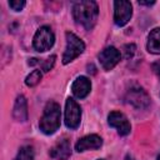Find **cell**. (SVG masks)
<instances>
[{
    "mask_svg": "<svg viewBox=\"0 0 160 160\" xmlns=\"http://www.w3.org/2000/svg\"><path fill=\"white\" fill-rule=\"evenodd\" d=\"M98 15H99V8L95 1H90V0L78 1L72 8V16L75 21L82 25L86 30H91L95 26Z\"/></svg>",
    "mask_w": 160,
    "mask_h": 160,
    "instance_id": "6da1fadb",
    "label": "cell"
},
{
    "mask_svg": "<svg viewBox=\"0 0 160 160\" xmlns=\"http://www.w3.org/2000/svg\"><path fill=\"white\" fill-rule=\"evenodd\" d=\"M60 105L55 101L48 102L44 108V112L40 119V130L46 135L54 134L60 126Z\"/></svg>",
    "mask_w": 160,
    "mask_h": 160,
    "instance_id": "7a4b0ae2",
    "label": "cell"
},
{
    "mask_svg": "<svg viewBox=\"0 0 160 160\" xmlns=\"http://www.w3.org/2000/svg\"><path fill=\"white\" fill-rule=\"evenodd\" d=\"M85 50L84 41L72 32H66V48L62 55V64H69Z\"/></svg>",
    "mask_w": 160,
    "mask_h": 160,
    "instance_id": "3957f363",
    "label": "cell"
},
{
    "mask_svg": "<svg viewBox=\"0 0 160 160\" xmlns=\"http://www.w3.org/2000/svg\"><path fill=\"white\" fill-rule=\"evenodd\" d=\"M55 42V35L52 32V30L50 29V26H41L40 29H38V31L34 35V40H32V46L36 51L39 52H44L48 51L52 48Z\"/></svg>",
    "mask_w": 160,
    "mask_h": 160,
    "instance_id": "277c9868",
    "label": "cell"
},
{
    "mask_svg": "<svg viewBox=\"0 0 160 160\" xmlns=\"http://www.w3.org/2000/svg\"><path fill=\"white\" fill-rule=\"evenodd\" d=\"M81 121V108L72 99L69 98L65 104V125L69 129H76Z\"/></svg>",
    "mask_w": 160,
    "mask_h": 160,
    "instance_id": "5b68a950",
    "label": "cell"
},
{
    "mask_svg": "<svg viewBox=\"0 0 160 160\" xmlns=\"http://www.w3.org/2000/svg\"><path fill=\"white\" fill-rule=\"evenodd\" d=\"M131 15H132V6L130 1L120 0L114 2V21L118 26L126 25Z\"/></svg>",
    "mask_w": 160,
    "mask_h": 160,
    "instance_id": "8992f818",
    "label": "cell"
},
{
    "mask_svg": "<svg viewBox=\"0 0 160 160\" xmlns=\"http://www.w3.org/2000/svg\"><path fill=\"white\" fill-rule=\"evenodd\" d=\"M126 100L129 104H131L132 106H135L138 109L146 108L150 104V98H149L148 92L140 86L130 88L126 92Z\"/></svg>",
    "mask_w": 160,
    "mask_h": 160,
    "instance_id": "52a82bcc",
    "label": "cell"
},
{
    "mask_svg": "<svg viewBox=\"0 0 160 160\" xmlns=\"http://www.w3.org/2000/svg\"><path fill=\"white\" fill-rule=\"evenodd\" d=\"M120 59H121V54L114 46H108L99 54V61L104 70L114 69L120 61Z\"/></svg>",
    "mask_w": 160,
    "mask_h": 160,
    "instance_id": "ba28073f",
    "label": "cell"
},
{
    "mask_svg": "<svg viewBox=\"0 0 160 160\" xmlns=\"http://www.w3.org/2000/svg\"><path fill=\"white\" fill-rule=\"evenodd\" d=\"M108 122L110 126L115 128L118 130V132L122 136L130 134V130H131V125L128 120V118L120 112V111H111L108 116Z\"/></svg>",
    "mask_w": 160,
    "mask_h": 160,
    "instance_id": "9c48e42d",
    "label": "cell"
},
{
    "mask_svg": "<svg viewBox=\"0 0 160 160\" xmlns=\"http://www.w3.org/2000/svg\"><path fill=\"white\" fill-rule=\"evenodd\" d=\"M101 145H102V139L96 134H91L78 140V142L75 144V150L78 152L86 151V150H96V149H100Z\"/></svg>",
    "mask_w": 160,
    "mask_h": 160,
    "instance_id": "30bf717a",
    "label": "cell"
},
{
    "mask_svg": "<svg viewBox=\"0 0 160 160\" xmlns=\"http://www.w3.org/2000/svg\"><path fill=\"white\" fill-rule=\"evenodd\" d=\"M91 90V82L86 76H79L71 85V91L75 98L84 99L89 95Z\"/></svg>",
    "mask_w": 160,
    "mask_h": 160,
    "instance_id": "8fae6325",
    "label": "cell"
},
{
    "mask_svg": "<svg viewBox=\"0 0 160 160\" xmlns=\"http://www.w3.org/2000/svg\"><path fill=\"white\" fill-rule=\"evenodd\" d=\"M71 155V146L69 140L62 139L50 149V156L56 160H68Z\"/></svg>",
    "mask_w": 160,
    "mask_h": 160,
    "instance_id": "7c38bea8",
    "label": "cell"
},
{
    "mask_svg": "<svg viewBox=\"0 0 160 160\" xmlns=\"http://www.w3.org/2000/svg\"><path fill=\"white\" fill-rule=\"evenodd\" d=\"M12 115L18 121L28 120V102H26V99L22 95L16 98L14 110H12Z\"/></svg>",
    "mask_w": 160,
    "mask_h": 160,
    "instance_id": "4fadbf2b",
    "label": "cell"
},
{
    "mask_svg": "<svg viewBox=\"0 0 160 160\" xmlns=\"http://www.w3.org/2000/svg\"><path fill=\"white\" fill-rule=\"evenodd\" d=\"M148 51L151 54H160V28H155L150 31L146 44Z\"/></svg>",
    "mask_w": 160,
    "mask_h": 160,
    "instance_id": "5bb4252c",
    "label": "cell"
},
{
    "mask_svg": "<svg viewBox=\"0 0 160 160\" xmlns=\"http://www.w3.org/2000/svg\"><path fill=\"white\" fill-rule=\"evenodd\" d=\"M14 160H34V150H32V148L29 146V145L22 146L19 150V152H18V155H16V158Z\"/></svg>",
    "mask_w": 160,
    "mask_h": 160,
    "instance_id": "9a60e30c",
    "label": "cell"
},
{
    "mask_svg": "<svg viewBox=\"0 0 160 160\" xmlns=\"http://www.w3.org/2000/svg\"><path fill=\"white\" fill-rule=\"evenodd\" d=\"M40 80H41V71H40V70H34V71H31V72L26 76L25 84H26L28 86L32 88V86L38 85V84L40 82Z\"/></svg>",
    "mask_w": 160,
    "mask_h": 160,
    "instance_id": "2e32d148",
    "label": "cell"
},
{
    "mask_svg": "<svg viewBox=\"0 0 160 160\" xmlns=\"http://www.w3.org/2000/svg\"><path fill=\"white\" fill-rule=\"evenodd\" d=\"M55 59H56V56L55 55H51L50 58H48L44 62H42V65H41V69H42V71H45V72H48L52 66H54V64H55Z\"/></svg>",
    "mask_w": 160,
    "mask_h": 160,
    "instance_id": "e0dca14e",
    "label": "cell"
},
{
    "mask_svg": "<svg viewBox=\"0 0 160 160\" xmlns=\"http://www.w3.org/2000/svg\"><path fill=\"white\" fill-rule=\"evenodd\" d=\"M26 5V2L24 1V0H11V1H9V6L12 9V10H15V11H20V10H22V8Z\"/></svg>",
    "mask_w": 160,
    "mask_h": 160,
    "instance_id": "ac0fdd59",
    "label": "cell"
},
{
    "mask_svg": "<svg viewBox=\"0 0 160 160\" xmlns=\"http://www.w3.org/2000/svg\"><path fill=\"white\" fill-rule=\"evenodd\" d=\"M152 70H154V72L156 74V76L160 79V60H158V61H155L154 64H152Z\"/></svg>",
    "mask_w": 160,
    "mask_h": 160,
    "instance_id": "d6986e66",
    "label": "cell"
},
{
    "mask_svg": "<svg viewBox=\"0 0 160 160\" xmlns=\"http://www.w3.org/2000/svg\"><path fill=\"white\" fill-rule=\"evenodd\" d=\"M139 4L140 5H149L150 6V5H154L155 1H139Z\"/></svg>",
    "mask_w": 160,
    "mask_h": 160,
    "instance_id": "ffe728a7",
    "label": "cell"
},
{
    "mask_svg": "<svg viewBox=\"0 0 160 160\" xmlns=\"http://www.w3.org/2000/svg\"><path fill=\"white\" fill-rule=\"evenodd\" d=\"M36 60H38V59H31V60L29 61V65H35V64H38Z\"/></svg>",
    "mask_w": 160,
    "mask_h": 160,
    "instance_id": "44dd1931",
    "label": "cell"
},
{
    "mask_svg": "<svg viewBox=\"0 0 160 160\" xmlns=\"http://www.w3.org/2000/svg\"><path fill=\"white\" fill-rule=\"evenodd\" d=\"M125 160H135V159H134L132 156H130V155H128V156L125 158Z\"/></svg>",
    "mask_w": 160,
    "mask_h": 160,
    "instance_id": "7402d4cb",
    "label": "cell"
},
{
    "mask_svg": "<svg viewBox=\"0 0 160 160\" xmlns=\"http://www.w3.org/2000/svg\"><path fill=\"white\" fill-rule=\"evenodd\" d=\"M158 160H160V155H159V156H158Z\"/></svg>",
    "mask_w": 160,
    "mask_h": 160,
    "instance_id": "603a6c76",
    "label": "cell"
},
{
    "mask_svg": "<svg viewBox=\"0 0 160 160\" xmlns=\"http://www.w3.org/2000/svg\"><path fill=\"white\" fill-rule=\"evenodd\" d=\"M98 160H104V159H98Z\"/></svg>",
    "mask_w": 160,
    "mask_h": 160,
    "instance_id": "cb8c5ba5",
    "label": "cell"
}]
</instances>
